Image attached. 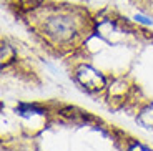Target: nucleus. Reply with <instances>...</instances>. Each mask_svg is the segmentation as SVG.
Segmentation results:
<instances>
[{
  "mask_svg": "<svg viewBox=\"0 0 153 151\" xmlns=\"http://www.w3.org/2000/svg\"><path fill=\"white\" fill-rule=\"evenodd\" d=\"M135 20L140 22V23H145V25H152V23H153L150 19H146V17H143V15H137V17H135Z\"/></svg>",
  "mask_w": 153,
  "mask_h": 151,
  "instance_id": "2",
  "label": "nucleus"
},
{
  "mask_svg": "<svg viewBox=\"0 0 153 151\" xmlns=\"http://www.w3.org/2000/svg\"><path fill=\"white\" fill-rule=\"evenodd\" d=\"M130 151H152V150H148V148L142 146L140 143H133V144H131V148H130Z\"/></svg>",
  "mask_w": 153,
  "mask_h": 151,
  "instance_id": "1",
  "label": "nucleus"
}]
</instances>
